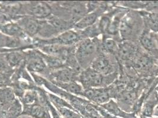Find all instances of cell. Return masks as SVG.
Instances as JSON below:
<instances>
[{"mask_svg":"<svg viewBox=\"0 0 158 118\" xmlns=\"http://www.w3.org/2000/svg\"><path fill=\"white\" fill-rule=\"evenodd\" d=\"M80 39L79 34L74 31L71 30L60 33L57 36H56L50 39L39 40L35 41V44L43 46L47 44H56L59 46H70L76 43Z\"/></svg>","mask_w":158,"mask_h":118,"instance_id":"6da1fadb","label":"cell"},{"mask_svg":"<svg viewBox=\"0 0 158 118\" xmlns=\"http://www.w3.org/2000/svg\"><path fill=\"white\" fill-rule=\"evenodd\" d=\"M29 37H33L39 33L43 21L37 20L31 16L20 17L17 23Z\"/></svg>","mask_w":158,"mask_h":118,"instance_id":"7a4b0ae2","label":"cell"},{"mask_svg":"<svg viewBox=\"0 0 158 118\" xmlns=\"http://www.w3.org/2000/svg\"><path fill=\"white\" fill-rule=\"evenodd\" d=\"M52 8L44 2H31L29 7L30 16L37 20H44L52 16Z\"/></svg>","mask_w":158,"mask_h":118,"instance_id":"3957f363","label":"cell"},{"mask_svg":"<svg viewBox=\"0 0 158 118\" xmlns=\"http://www.w3.org/2000/svg\"><path fill=\"white\" fill-rule=\"evenodd\" d=\"M27 69L33 73H43L47 69L46 64L38 52H30L27 55Z\"/></svg>","mask_w":158,"mask_h":118,"instance_id":"277c9868","label":"cell"},{"mask_svg":"<svg viewBox=\"0 0 158 118\" xmlns=\"http://www.w3.org/2000/svg\"><path fill=\"white\" fill-rule=\"evenodd\" d=\"M80 80L85 87L89 88L101 85L103 77L101 74L93 69H88L81 74Z\"/></svg>","mask_w":158,"mask_h":118,"instance_id":"5b68a950","label":"cell"},{"mask_svg":"<svg viewBox=\"0 0 158 118\" xmlns=\"http://www.w3.org/2000/svg\"><path fill=\"white\" fill-rule=\"evenodd\" d=\"M0 30L1 33L8 36L17 38L24 41H29V36L17 23L9 22L4 25H0Z\"/></svg>","mask_w":158,"mask_h":118,"instance_id":"8992f818","label":"cell"},{"mask_svg":"<svg viewBox=\"0 0 158 118\" xmlns=\"http://www.w3.org/2000/svg\"><path fill=\"white\" fill-rule=\"evenodd\" d=\"M96 48L95 43L89 39L83 40L79 44L76 51V59L81 65L85 62V60L94 53Z\"/></svg>","mask_w":158,"mask_h":118,"instance_id":"52a82bcc","label":"cell"},{"mask_svg":"<svg viewBox=\"0 0 158 118\" xmlns=\"http://www.w3.org/2000/svg\"><path fill=\"white\" fill-rule=\"evenodd\" d=\"M76 72L70 67H63L58 70H54L51 73L52 77L54 80L53 82L59 83H69L74 82V78L76 74Z\"/></svg>","mask_w":158,"mask_h":118,"instance_id":"ba28073f","label":"cell"},{"mask_svg":"<svg viewBox=\"0 0 158 118\" xmlns=\"http://www.w3.org/2000/svg\"><path fill=\"white\" fill-rule=\"evenodd\" d=\"M81 96H84L98 103H105L108 101L109 98L107 92L103 89H87L85 91H83Z\"/></svg>","mask_w":158,"mask_h":118,"instance_id":"9c48e42d","label":"cell"},{"mask_svg":"<svg viewBox=\"0 0 158 118\" xmlns=\"http://www.w3.org/2000/svg\"><path fill=\"white\" fill-rule=\"evenodd\" d=\"M47 21L54 27L58 33L69 30L72 26L74 25V23L72 21H66L58 16H51L47 19Z\"/></svg>","mask_w":158,"mask_h":118,"instance_id":"30bf717a","label":"cell"},{"mask_svg":"<svg viewBox=\"0 0 158 118\" xmlns=\"http://www.w3.org/2000/svg\"><path fill=\"white\" fill-rule=\"evenodd\" d=\"M92 68L101 74H107L112 72V66L110 61L104 56H100L94 60Z\"/></svg>","mask_w":158,"mask_h":118,"instance_id":"8fae6325","label":"cell"},{"mask_svg":"<svg viewBox=\"0 0 158 118\" xmlns=\"http://www.w3.org/2000/svg\"><path fill=\"white\" fill-rule=\"evenodd\" d=\"M15 99V93L11 88L7 87L0 88V106L2 109L11 104Z\"/></svg>","mask_w":158,"mask_h":118,"instance_id":"7c38bea8","label":"cell"},{"mask_svg":"<svg viewBox=\"0 0 158 118\" xmlns=\"http://www.w3.org/2000/svg\"><path fill=\"white\" fill-rule=\"evenodd\" d=\"M98 17V13L94 12L87 14L81 19L74 25V27L78 30L86 29L89 27L92 26Z\"/></svg>","mask_w":158,"mask_h":118,"instance_id":"4fadbf2b","label":"cell"},{"mask_svg":"<svg viewBox=\"0 0 158 118\" xmlns=\"http://www.w3.org/2000/svg\"><path fill=\"white\" fill-rule=\"evenodd\" d=\"M4 116L6 118H15L22 112V107L19 100L15 99L13 102L2 109Z\"/></svg>","mask_w":158,"mask_h":118,"instance_id":"5bb4252c","label":"cell"},{"mask_svg":"<svg viewBox=\"0 0 158 118\" xmlns=\"http://www.w3.org/2000/svg\"><path fill=\"white\" fill-rule=\"evenodd\" d=\"M19 46L20 41L18 39L0 33V51H2L4 48L15 49Z\"/></svg>","mask_w":158,"mask_h":118,"instance_id":"9a60e30c","label":"cell"},{"mask_svg":"<svg viewBox=\"0 0 158 118\" xmlns=\"http://www.w3.org/2000/svg\"><path fill=\"white\" fill-rule=\"evenodd\" d=\"M7 63L11 67H14L21 64L26 59V54L20 51H13L8 53L5 55Z\"/></svg>","mask_w":158,"mask_h":118,"instance_id":"2e32d148","label":"cell"},{"mask_svg":"<svg viewBox=\"0 0 158 118\" xmlns=\"http://www.w3.org/2000/svg\"><path fill=\"white\" fill-rule=\"evenodd\" d=\"M37 52L39 53L40 55L43 57L46 64L47 66H48L50 69H53V71L64 67V63L61 59L52 56L47 55L46 54H44L39 51Z\"/></svg>","mask_w":158,"mask_h":118,"instance_id":"e0dca14e","label":"cell"},{"mask_svg":"<svg viewBox=\"0 0 158 118\" xmlns=\"http://www.w3.org/2000/svg\"><path fill=\"white\" fill-rule=\"evenodd\" d=\"M53 82L55 85L57 86L67 92L71 93H74L77 95H81L83 92L82 87L74 81L69 83H59L55 82Z\"/></svg>","mask_w":158,"mask_h":118,"instance_id":"ac0fdd59","label":"cell"},{"mask_svg":"<svg viewBox=\"0 0 158 118\" xmlns=\"http://www.w3.org/2000/svg\"><path fill=\"white\" fill-rule=\"evenodd\" d=\"M24 112H26L27 114L35 118H45L47 116L45 109L37 104L27 105V107L25 108Z\"/></svg>","mask_w":158,"mask_h":118,"instance_id":"d6986e66","label":"cell"},{"mask_svg":"<svg viewBox=\"0 0 158 118\" xmlns=\"http://www.w3.org/2000/svg\"><path fill=\"white\" fill-rule=\"evenodd\" d=\"M103 106L107 111H108L109 112H110L112 115H114V116H118L124 118H136V116H135L134 115L126 113L122 111L118 108V106L116 105V104L112 100H111L110 102H109L108 103H106L105 105H103Z\"/></svg>","mask_w":158,"mask_h":118,"instance_id":"ffe728a7","label":"cell"},{"mask_svg":"<svg viewBox=\"0 0 158 118\" xmlns=\"http://www.w3.org/2000/svg\"><path fill=\"white\" fill-rule=\"evenodd\" d=\"M22 97V101L26 105L34 104L38 100L37 93L35 91L28 89L24 92Z\"/></svg>","mask_w":158,"mask_h":118,"instance_id":"44dd1931","label":"cell"},{"mask_svg":"<svg viewBox=\"0 0 158 118\" xmlns=\"http://www.w3.org/2000/svg\"><path fill=\"white\" fill-rule=\"evenodd\" d=\"M48 98L50 101L54 103L57 108L58 107H67L74 111V109L71 106V105L69 104L67 102L63 99L61 98L59 96H56L53 94L48 93Z\"/></svg>","mask_w":158,"mask_h":118,"instance_id":"7402d4cb","label":"cell"},{"mask_svg":"<svg viewBox=\"0 0 158 118\" xmlns=\"http://www.w3.org/2000/svg\"><path fill=\"white\" fill-rule=\"evenodd\" d=\"M100 30L96 26H93L89 27L85 29L83 32H82L81 34L79 35L80 37H82L83 39H89V37H94L97 36L100 33Z\"/></svg>","mask_w":158,"mask_h":118,"instance_id":"603a6c76","label":"cell"},{"mask_svg":"<svg viewBox=\"0 0 158 118\" xmlns=\"http://www.w3.org/2000/svg\"><path fill=\"white\" fill-rule=\"evenodd\" d=\"M140 41L142 44L148 50L153 49L156 47L155 41L151 35L149 33H145L142 35Z\"/></svg>","mask_w":158,"mask_h":118,"instance_id":"cb8c5ba5","label":"cell"},{"mask_svg":"<svg viewBox=\"0 0 158 118\" xmlns=\"http://www.w3.org/2000/svg\"><path fill=\"white\" fill-rule=\"evenodd\" d=\"M60 114L64 118H81L80 115L67 107H58Z\"/></svg>","mask_w":158,"mask_h":118,"instance_id":"d4e9b609","label":"cell"},{"mask_svg":"<svg viewBox=\"0 0 158 118\" xmlns=\"http://www.w3.org/2000/svg\"><path fill=\"white\" fill-rule=\"evenodd\" d=\"M133 48L128 44H122L120 47V54L123 59H128L132 54Z\"/></svg>","mask_w":158,"mask_h":118,"instance_id":"484cf974","label":"cell"},{"mask_svg":"<svg viewBox=\"0 0 158 118\" xmlns=\"http://www.w3.org/2000/svg\"><path fill=\"white\" fill-rule=\"evenodd\" d=\"M120 31L122 36L126 39L129 37L132 34L131 27L125 22H122L121 23L120 26Z\"/></svg>","mask_w":158,"mask_h":118,"instance_id":"4316f807","label":"cell"},{"mask_svg":"<svg viewBox=\"0 0 158 118\" xmlns=\"http://www.w3.org/2000/svg\"><path fill=\"white\" fill-rule=\"evenodd\" d=\"M11 67L7 63L5 56L0 54V73H5L11 70Z\"/></svg>","mask_w":158,"mask_h":118,"instance_id":"83f0119b","label":"cell"},{"mask_svg":"<svg viewBox=\"0 0 158 118\" xmlns=\"http://www.w3.org/2000/svg\"><path fill=\"white\" fill-rule=\"evenodd\" d=\"M103 47L106 51L109 52L113 53L116 51V43L111 39H107L103 43Z\"/></svg>","mask_w":158,"mask_h":118,"instance_id":"f1b7e54d","label":"cell"},{"mask_svg":"<svg viewBox=\"0 0 158 118\" xmlns=\"http://www.w3.org/2000/svg\"><path fill=\"white\" fill-rule=\"evenodd\" d=\"M110 23L111 22H110V20L109 19V18H108L107 17H102L100 21V23H99V28H100V31L103 33H105L106 32H107V28L109 26Z\"/></svg>","mask_w":158,"mask_h":118,"instance_id":"f546056e","label":"cell"},{"mask_svg":"<svg viewBox=\"0 0 158 118\" xmlns=\"http://www.w3.org/2000/svg\"><path fill=\"white\" fill-rule=\"evenodd\" d=\"M118 21H114L110 23L109 26L107 28V32L110 34H115L117 33L118 30Z\"/></svg>","mask_w":158,"mask_h":118,"instance_id":"4dcf8cb0","label":"cell"},{"mask_svg":"<svg viewBox=\"0 0 158 118\" xmlns=\"http://www.w3.org/2000/svg\"><path fill=\"white\" fill-rule=\"evenodd\" d=\"M147 21L149 26L153 31L158 32V22L157 20L155 19H154L153 18L151 17L147 20Z\"/></svg>","mask_w":158,"mask_h":118,"instance_id":"1f68e13d","label":"cell"},{"mask_svg":"<svg viewBox=\"0 0 158 118\" xmlns=\"http://www.w3.org/2000/svg\"><path fill=\"white\" fill-rule=\"evenodd\" d=\"M99 6V3L98 2H89L87 6V14L92 13L95 9H96Z\"/></svg>","mask_w":158,"mask_h":118,"instance_id":"d6a6232c","label":"cell"},{"mask_svg":"<svg viewBox=\"0 0 158 118\" xmlns=\"http://www.w3.org/2000/svg\"><path fill=\"white\" fill-rule=\"evenodd\" d=\"M146 57H142L137 62V65L139 67H145L149 65V60Z\"/></svg>","mask_w":158,"mask_h":118,"instance_id":"836d02e7","label":"cell"},{"mask_svg":"<svg viewBox=\"0 0 158 118\" xmlns=\"http://www.w3.org/2000/svg\"><path fill=\"white\" fill-rule=\"evenodd\" d=\"M10 17L2 12H0V25H4L9 23Z\"/></svg>","mask_w":158,"mask_h":118,"instance_id":"e575fe53","label":"cell"},{"mask_svg":"<svg viewBox=\"0 0 158 118\" xmlns=\"http://www.w3.org/2000/svg\"><path fill=\"white\" fill-rule=\"evenodd\" d=\"M6 81V77L3 73H0V84Z\"/></svg>","mask_w":158,"mask_h":118,"instance_id":"d590c367","label":"cell"}]
</instances>
